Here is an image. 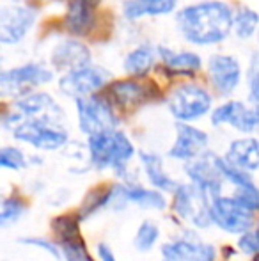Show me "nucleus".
Segmentation results:
<instances>
[{
  "label": "nucleus",
  "mask_w": 259,
  "mask_h": 261,
  "mask_svg": "<svg viewBox=\"0 0 259 261\" xmlns=\"http://www.w3.org/2000/svg\"><path fill=\"white\" fill-rule=\"evenodd\" d=\"M96 251H98V256H100V261H118L114 256V251H112L107 244H98Z\"/></svg>",
  "instance_id": "nucleus-37"
},
{
  "label": "nucleus",
  "mask_w": 259,
  "mask_h": 261,
  "mask_svg": "<svg viewBox=\"0 0 259 261\" xmlns=\"http://www.w3.org/2000/svg\"><path fill=\"white\" fill-rule=\"evenodd\" d=\"M238 249L245 254H259V229L257 231H245L238 238Z\"/></svg>",
  "instance_id": "nucleus-35"
},
{
  "label": "nucleus",
  "mask_w": 259,
  "mask_h": 261,
  "mask_svg": "<svg viewBox=\"0 0 259 261\" xmlns=\"http://www.w3.org/2000/svg\"><path fill=\"white\" fill-rule=\"evenodd\" d=\"M38 21V11L27 4H6L0 9V43L16 46L21 43Z\"/></svg>",
  "instance_id": "nucleus-10"
},
{
  "label": "nucleus",
  "mask_w": 259,
  "mask_h": 261,
  "mask_svg": "<svg viewBox=\"0 0 259 261\" xmlns=\"http://www.w3.org/2000/svg\"><path fill=\"white\" fill-rule=\"evenodd\" d=\"M89 62H93V54H91L89 46L76 39L75 36L59 41L50 52V64H52L53 71L59 73H66L78 66L89 64Z\"/></svg>",
  "instance_id": "nucleus-16"
},
{
  "label": "nucleus",
  "mask_w": 259,
  "mask_h": 261,
  "mask_svg": "<svg viewBox=\"0 0 259 261\" xmlns=\"http://www.w3.org/2000/svg\"><path fill=\"white\" fill-rule=\"evenodd\" d=\"M25 208H27V204H25V201L21 199V197H18V196L6 197V199L2 201V213H0V222H2V226L7 227L16 222V220L23 215Z\"/></svg>",
  "instance_id": "nucleus-31"
},
{
  "label": "nucleus",
  "mask_w": 259,
  "mask_h": 261,
  "mask_svg": "<svg viewBox=\"0 0 259 261\" xmlns=\"http://www.w3.org/2000/svg\"><path fill=\"white\" fill-rule=\"evenodd\" d=\"M108 80H110V73L107 69L89 62V64L61 73L57 86H59V91L64 96L78 100V98L96 94L98 91L107 87Z\"/></svg>",
  "instance_id": "nucleus-9"
},
{
  "label": "nucleus",
  "mask_w": 259,
  "mask_h": 261,
  "mask_svg": "<svg viewBox=\"0 0 259 261\" xmlns=\"http://www.w3.org/2000/svg\"><path fill=\"white\" fill-rule=\"evenodd\" d=\"M235 9L222 0H200L176 13L178 34L188 45L208 48L224 43L233 34Z\"/></svg>",
  "instance_id": "nucleus-1"
},
{
  "label": "nucleus",
  "mask_w": 259,
  "mask_h": 261,
  "mask_svg": "<svg viewBox=\"0 0 259 261\" xmlns=\"http://www.w3.org/2000/svg\"><path fill=\"white\" fill-rule=\"evenodd\" d=\"M21 119H48L55 123H64L66 114L63 107L53 100L52 94L45 91H34V93L16 98L11 103L9 110L2 117V126L7 130L11 124Z\"/></svg>",
  "instance_id": "nucleus-6"
},
{
  "label": "nucleus",
  "mask_w": 259,
  "mask_h": 261,
  "mask_svg": "<svg viewBox=\"0 0 259 261\" xmlns=\"http://www.w3.org/2000/svg\"><path fill=\"white\" fill-rule=\"evenodd\" d=\"M156 61H160L158 46L151 45V43H140L125 55L123 71L131 79H140L155 68Z\"/></svg>",
  "instance_id": "nucleus-21"
},
{
  "label": "nucleus",
  "mask_w": 259,
  "mask_h": 261,
  "mask_svg": "<svg viewBox=\"0 0 259 261\" xmlns=\"http://www.w3.org/2000/svg\"><path fill=\"white\" fill-rule=\"evenodd\" d=\"M217 155L211 151H204L194 160L185 162V174L190 178L194 185L208 194L211 201L220 197L222 194V183L225 181L218 169Z\"/></svg>",
  "instance_id": "nucleus-14"
},
{
  "label": "nucleus",
  "mask_w": 259,
  "mask_h": 261,
  "mask_svg": "<svg viewBox=\"0 0 259 261\" xmlns=\"http://www.w3.org/2000/svg\"><path fill=\"white\" fill-rule=\"evenodd\" d=\"M178 0H125L123 18L126 21H140L144 18H162L176 13Z\"/></svg>",
  "instance_id": "nucleus-20"
},
{
  "label": "nucleus",
  "mask_w": 259,
  "mask_h": 261,
  "mask_svg": "<svg viewBox=\"0 0 259 261\" xmlns=\"http://www.w3.org/2000/svg\"><path fill=\"white\" fill-rule=\"evenodd\" d=\"M215 247L199 238L183 237L162 247V261H215Z\"/></svg>",
  "instance_id": "nucleus-17"
},
{
  "label": "nucleus",
  "mask_w": 259,
  "mask_h": 261,
  "mask_svg": "<svg viewBox=\"0 0 259 261\" xmlns=\"http://www.w3.org/2000/svg\"><path fill=\"white\" fill-rule=\"evenodd\" d=\"M259 32V13L252 7L240 6L235 9V20H233V34L238 39H252Z\"/></svg>",
  "instance_id": "nucleus-26"
},
{
  "label": "nucleus",
  "mask_w": 259,
  "mask_h": 261,
  "mask_svg": "<svg viewBox=\"0 0 259 261\" xmlns=\"http://www.w3.org/2000/svg\"><path fill=\"white\" fill-rule=\"evenodd\" d=\"M172 194V212L176 213L178 219L190 222L199 229H206L213 224L211 220V203L213 201L208 197L204 190H200L190 181L187 185L185 183L178 185V189Z\"/></svg>",
  "instance_id": "nucleus-7"
},
{
  "label": "nucleus",
  "mask_w": 259,
  "mask_h": 261,
  "mask_svg": "<svg viewBox=\"0 0 259 261\" xmlns=\"http://www.w3.org/2000/svg\"><path fill=\"white\" fill-rule=\"evenodd\" d=\"M210 121L213 126H231L240 134H254L259 130V109L249 101L227 100L211 110Z\"/></svg>",
  "instance_id": "nucleus-12"
},
{
  "label": "nucleus",
  "mask_w": 259,
  "mask_h": 261,
  "mask_svg": "<svg viewBox=\"0 0 259 261\" xmlns=\"http://www.w3.org/2000/svg\"><path fill=\"white\" fill-rule=\"evenodd\" d=\"M108 196H110V187H98V189L91 190L83 199L82 206H80V219H89L93 213H96L98 210L107 208Z\"/></svg>",
  "instance_id": "nucleus-28"
},
{
  "label": "nucleus",
  "mask_w": 259,
  "mask_h": 261,
  "mask_svg": "<svg viewBox=\"0 0 259 261\" xmlns=\"http://www.w3.org/2000/svg\"><path fill=\"white\" fill-rule=\"evenodd\" d=\"M21 244L23 245H34V247H39V249H45L46 252H48L50 256H53V258H57V259H61V256H63V252L61 251H57V247L52 244V242H48V240H43V238H21Z\"/></svg>",
  "instance_id": "nucleus-36"
},
{
  "label": "nucleus",
  "mask_w": 259,
  "mask_h": 261,
  "mask_svg": "<svg viewBox=\"0 0 259 261\" xmlns=\"http://www.w3.org/2000/svg\"><path fill=\"white\" fill-rule=\"evenodd\" d=\"M61 252H63V258L66 261H94L91 258L89 251H87V245L82 240V237L69 242H63L61 244Z\"/></svg>",
  "instance_id": "nucleus-32"
},
{
  "label": "nucleus",
  "mask_w": 259,
  "mask_h": 261,
  "mask_svg": "<svg viewBox=\"0 0 259 261\" xmlns=\"http://www.w3.org/2000/svg\"><path fill=\"white\" fill-rule=\"evenodd\" d=\"M254 261H259V254H257V256H254Z\"/></svg>",
  "instance_id": "nucleus-38"
},
{
  "label": "nucleus",
  "mask_w": 259,
  "mask_h": 261,
  "mask_svg": "<svg viewBox=\"0 0 259 261\" xmlns=\"http://www.w3.org/2000/svg\"><path fill=\"white\" fill-rule=\"evenodd\" d=\"M100 0H69L64 14V27L75 38L89 34L96 23V7Z\"/></svg>",
  "instance_id": "nucleus-18"
},
{
  "label": "nucleus",
  "mask_w": 259,
  "mask_h": 261,
  "mask_svg": "<svg viewBox=\"0 0 259 261\" xmlns=\"http://www.w3.org/2000/svg\"><path fill=\"white\" fill-rule=\"evenodd\" d=\"M75 105L78 128L87 137L119 126V117L114 112V103L100 94L78 98L75 100Z\"/></svg>",
  "instance_id": "nucleus-8"
},
{
  "label": "nucleus",
  "mask_w": 259,
  "mask_h": 261,
  "mask_svg": "<svg viewBox=\"0 0 259 261\" xmlns=\"http://www.w3.org/2000/svg\"><path fill=\"white\" fill-rule=\"evenodd\" d=\"M206 73L211 87L222 98H229L238 91L243 80V66L231 54H213L206 62Z\"/></svg>",
  "instance_id": "nucleus-11"
},
{
  "label": "nucleus",
  "mask_w": 259,
  "mask_h": 261,
  "mask_svg": "<svg viewBox=\"0 0 259 261\" xmlns=\"http://www.w3.org/2000/svg\"><path fill=\"white\" fill-rule=\"evenodd\" d=\"M7 130L20 142L32 146L39 151H57L69 142V132L64 123L48 119H21Z\"/></svg>",
  "instance_id": "nucleus-3"
},
{
  "label": "nucleus",
  "mask_w": 259,
  "mask_h": 261,
  "mask_svg": "<svg viewBox=\"0 0 259 261\" xmlns=\"http://www.w3.org/2000/svg\"><path fill=\"white\" fill-rule=\"evenodd\" d=\"M256 38H257V41H259V32H257V36H256Z\"/></svg>",
  "instance_id": "nucleus-39"
},
{
  "label": "nucleus",
  "mask_w": 259,
  "mask_h": 261,
  "mask_svg": "<svg viewBox=\"0 0 259 261\" xmlns=\"http://www.w3.org/2000/svg\"><path fill=\"white\" fill-rule=\"evenodd\" d=\"M235 197L250 212H259V189L256 187V183L247 187H236Z\"/></svg>",
  "instance_id": "nucleus-34"
},
{
  "label": "nucleus",
  "mask_w": 259,
  "mask_h": 261,
  "mask_svg": "<svg viewBox=\"0 0 259 261\" xmlns=\"http://www.w3.org/2000/svg\"><path fill=\"white\" fill-rule=\"evenodd\" d=\"M160 238V227L156 226L153 220H144V222L138 226L137 233H135V247L140 252H149L156 245Z\"/></svg>",
  "instance_id": "nucleus-29"
},
{
  "label": "nucleus",
  "mask_w": 259,
  "mask_h": 261,
  "mask_svg": "<svg viewBox=\"0 0 259 261\" xmlns=\"http://www.w3.org/2000/svg\"><path fill=\"white\" fill-rule=\"evenodd\" d=\"M125 192L130 203L137 204L142 210H163L167 206V199L160 190L144 189L137 181L125 183Z\"/></svg>",
  "instance_id": "nucleus-25"
},
{
  "label": "nucleus",
  "mask_w": 259,
  "mask_h": 261,
  "mask_svg": "<svg viewBox=\"0 0 259 261\" xmlns=\"http://www.w3.org/2000/svg\"><path fill=\"white\" fill-rule=\"evenodd\" d=\"M87 153L94 169H112L121 178L128 171L130 160L135 156V146L125 132L112 128L87 137Z\"/></svg>",
  "instance_id": "nucleus-2"
},
{
  "label": "nucleus",
  "mask_w": 259,
  "mask_h": 261,
  "mask_svg": "<svg viewBox=\"0 0 259 261\" xmlns=\"http://www.w3.org/2000/svg\"><path fill=\"white\" fill-rule=\"evenodd\" d=\"M210 144V137L204 130L194 126L190 123H176V141L170 146L169 155L172 160H181L188 162L194 160L199 155H203L208 149Z\"/></svg>",
  "instance_id": "nucleus-15"
},
{
  "label": "nucleus",
  "mask_w": 259,
  "mask_h": 261,
  "mask_svg": "<svg viewBox=\"0 0 259 261\" xmlns=\"http://www.w3.org/2000/svg\"><path fill=\"white\" fill-rule=\"evenodd\" d=\"M225 160L245 172H254L259 169V139L242 137L229 144L225 151Z\"/></svg>",
  "instance_id": "nucleus-22"
},
{
  "label": "nucleus",
  "mask_w": 259,
  "mask_h": 261,
  "mask_svg": "<svg viewBox=\"0 0 259 261\" xmlns=\"http://www.w3.org/2000/svg\"><path fill=\"white\" fill-rule=\"evenodd\" d=\"M158 57L169 75H195L203 68V59L192 50H174L158 45Z\"/></svg>",
  "instance_id": "nucleus-19"
},
{
  "label": "nucleus",
  "mask_w": 259,
  "mask_h": 261,
  "mask_svg": "<svg viewBox=\"0 0 259 261\" xmlns=\"http://www.w3.org/2000/svg\"><path fill=\"white\" fill-rule=\"evenodd\" d=\"M80 215H71V213H64L52 220V231L55 233V237L59 238V242H69L80 238Z\"/></svg>",
  "instance_id": "nucleus-27"
},
{
  "label": "nucleus",
  "mask_w": 259,
  "mask_h": 261,
  "mask_svg": "<svg viewBox=\"0 0 259 261\" xmlns=\"http://www.w3.org/2000/svg\"><path fill=\"white\" fill-rule=\"evenodd\" d=\"M112 96V103L123 109H133L148 100V87L135 80H118L108 89Z\"/></svg>",
  "instance_id": "nucleus-24"
},
{
  "label": "nucleus",
  "mask_w": 259,
  "mask_h": 261,
  "mask_svg": "<svg viewBox=\"0 0 259 261\" xmlns=\"http://www.w3.org/2000/svg\"><path fill=\"white\" fill-rule=\"evenodd\" d=\"M170 116L181 123H194L213 110V96L200 84L185 82L176 86L167 98Z\"/></svg>",
  "instance_id": "nucleus-4"
},
{
  "label": "nucleus",
  "mask_w": 259,
  "mask_h": 261,
  "mask_svg": "<svg viewBox=\"0 0 259 261\" xmlns=\"http://www.w3.org/2000/svg\"><path fill=\"white\" fill-rule=\"evenodd\" d=\"M0 165L4 169H11V171H21L27 167V156L23 151L14 146H4L0 151Z\"/></svg>",
  "instance_id": "nucleus-33"
},
{
  "label": "nucleus",
  "mask_w": 259,
  "mask_h": 261,
  "mask_svg": "<svg viewBox=\"0 0 259 261\" xmlns=\"http://www.w3.org/2000/svg\"><path fill=\"white\" fill-rule=\"evenodd\" d=\"M247 80V101L259 109V48L254 50L249 59V68L245 73Z\"/></svg>",
  "instance_id": "nucleus-30"
},
{
  "label": "nucleus",
  "mask_w": 259,
  "mask_h": 261,
  "mask_svg": "<svg viewBox=\"0 0 259 261\" xmlns=\"http://www.w3.org/2000/svg\"><path fill=\"white\" fill-rule=\"evenodd\" d=\"M138 158H140L142 169H144L149 183L155 189L162 190V192H174L178 189V183L167 174L165 167H163L162 156L151 151H140L138 153Z\"/></svg>",
  "instance_id": "nucleus-23"
},
{
  "label": "nucleus",
  "mask_w": 259,
  "mask_h": 261,
  "mask_svg": "<svg viewBox=\"0 0 259 261\" xmlns=\"http://www.w3.org/2000/svg\"><path fill=\"white\" fill-rule=\"evenodd\" d=\"M53 68H48L43 62H23L13 66L0 73V94L2 98H21L28 93H34L38 87H43L53 80Z\"/></svg>",
  "instance_id": "nucleus-5"
},
{
  "label": "nucleus",
  "mask_w": 259,
  "mask_h": 261,
  "mask_svg": "<svg viewBox=\"0 0 259 261\" xmlns=\"http://www.w3.org/2000/svg\"><path fill=\"white\" fill-rule=\"evenodd\" d=\"M211 220L217 227L231 234H242L254 224V215L235 196L217 197L211 203Z\"/></svg>",
  "instance_id": "nucleus-13"
}]
</instances>
